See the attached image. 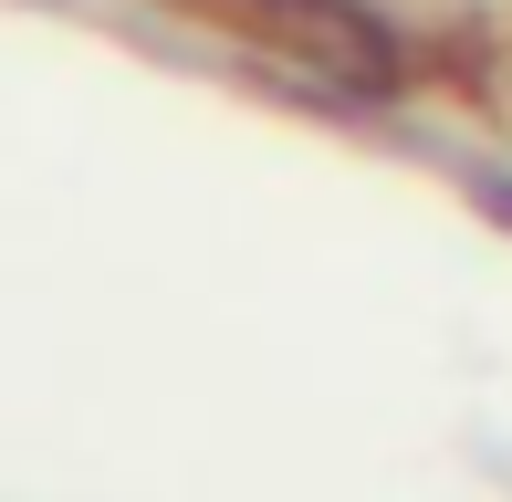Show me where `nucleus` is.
<instances>
[{"mask_svg":"<svg viewBox=\"0 0 512 502\" xmlns=\"http://www.w3.org/2000/svg\"><path fill=\"white\" fill-rule=\"evenodd\" d=\"M199 11L241 21V32H262V42H272V53L314 63V74H345V84H366V95L398 74L387 32H377L366 11H345V0H199Z\"/></svg>","mask_w":512,"mask_h":502,"instance_id":"f257e3e1","label":"nucleus"},{"mask_svg":"<svg viewBox=\"0 0 512 502\" xmlns=\"http://www.w3.org/2000/svg\"><path fill=\"white\" fill-rule=\"evenodd\" d=\"M481 210H492V220H512V178H492V189H481Z\"/></svg>","mask_w":512,"mask_h":502,"instance_id":"f03ea898","label":"nucleus"}]
</instances>
